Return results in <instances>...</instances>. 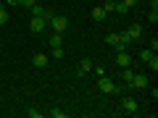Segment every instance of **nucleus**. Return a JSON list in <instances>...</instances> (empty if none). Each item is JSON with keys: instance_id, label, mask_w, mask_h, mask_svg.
Here are the masks:
<instances>
[{"instance_id": "nucleus-5", "label": "nucleus", "mask_w": 158, "mask_h": 118, "mask_svg": "<svg viewBox=\"0 0 158 118\" xmlns=\"http://www.w3.org/2000/svg\"><path fill=\"white\" fill-rule=\"evenodd\" d=\"M113 63H116L118 68H127V66H132V55H129L127 50H118V53H116V61H113Z\"/></svg>"}, {"instance_id": "nucleus-3", "label": "nucleus", "mask_w": 158, "mask_h": 118, "mask_svg": "<svg viewBox=\"0 0 158 118\" xmlns=\"http://www.w3.org/2000/svg\"><path fill=\"white\" fill-rule=\"evenodd\" d=\"M150 87V81H148L145 73H135L132 76V89H148Z\"/></svg>"}, {"instance_id": "nucleus-18", "label": "nucleus", "mask_w": 158, "mask_h": 118, "mask_svg": "<svg viewBox=\"0 0 158 118\" xmlns=\"http://www.w3.org/2000/svg\"><path fill=\"white\" fill-rule=\"evenodd\" d=\"M3 24H8V11H6V6H0V26Z\"/></svg>"}, {"instance_id": "nucleus-26", "label": "nucleus", "mask_w": 158, "mask_h": 118, "mask_svg": "<svg viewBox=\"0 0 158 118\" xmlns=\"http://www.w3.org/2000/svg\"><path fill=\"white\" fill-rule=\"evenodd\" d=\"M148 47H150V50H153V53H156V50H158V39H156V37H153V39H150V45H148Z\"/></svg>"}, {"instance_id": "nucleus-15", "label": "nucleus", "mask_w": 158, "mask_h": 118, "mask_svg": "<svg viewBox=\"0 0 158 118\" xmlns=\"http://www.w3.org/2000/svg\"><path fill=\"white\" fill-rule=\"evenodd\" d=\"M113 11H116V13H121V16H124V13H129V8H127L124 3H121V0H116V3H113Z\"/></svg>"}, {"instance_id": "nucleus-21", "label": "nucleus", "mask_w": 158, "mask_h": 118, "mask_svg": "<svg viewBox=\"0 0 158 118\" xmlns=\"http://www.w3.org/2000/svg\"><path fill=\"white\" fill-rule=\"evenodd\" d=\"M148 68H153V71H158V58H156V55H153L150 61H148Z\"/></svg>"}, {"instance_id": "nucleus-19", "label": "nucleus", "mask_w": 158, "mask_h": 118, "mask_svg": "<svg viewBox=\"0 0 158 118\" xmlns=\"http://www.w3.org/2000/svg\"><path fill=\"white\" fill-rule=\"evenodd\" d=\"M113 3H116V0H106V3H103V11H106V13H113Z\"/></svg>"}, {"instance_id": "nucleus-2", "label": "nucleus", "mask_w": 158, "mask_h": 118, "mask_svg": "<svg viewBox=\"0 0 158 118\" xmlns=\"http://www.w3.org/2000/svg\"><path fill=\"white\" fill-rule=\"evenodd\" d=\"M48 26L53 29V32H58V34H63L69 29V18L66 16H61V13H53V18L48 21Z\"/></svg>"}, {"instance_id": "nucleus-16", "label": "nucleus", "mask_w": 158, "mask_h": 118, "mask_svg": "<svg viewBox=\"0 0 158 118\" xmlns=\"http://www.w3.org/2000/svg\"><path fill=\"white\" fill-rule=\"evenodd\" d=\"M61 45H63L61 34H58V32H53V37H50V47H61Z\"/></svg>"}, {"instance_id": "nucleus-14", "label": "nucleus", "mask_w": 158, "mask_h": 118, "mask_svg": "<svg viewBox=\"0 0 158 118\" xmlns=\"http://www.w3.org/2000/svg\"><path fill=\"white\" fill-rule=\"evenodd\" d=\"M106 42H108L111 47H116V45H118V32H111V34H106Z\"/></svg>"}, {"instance_id": "nucleus-27", "label": "nucleus", "mask_w": 158, "mask_h": 118, "mask_svg": "<svg viewBox=\"0 0 158 118\" xmlns=\"http://www.w3.org/2000/svg\"><path fill=\"white\" fill-rule=\"evenodd\" d=\"M8 3H13V6H19V3H21V0H8Z\"/></svg>"}, {"instance_id": "nucleus-12", "label": "nucleus", "mask_w": 158, "mask_h": 118, "mask_svg": "<svg viewBox=\"0 0 158 118\" xmlns=\"http://www.w3.org/2000/svg\"><path fill=\"white\" fill-rule=\"evenodd\" d=\"M148 18H150L153 26L158 24V0H153V8H150V13H148Z\"/></svg>"}, {"instance_id": "nucleus-7", "label": "nucleus", "mask_w": 158, "mask_h": 118, "mask_svg": "<svg viewBox=\"0 0 158 118\" xmlns=\"http://www.w3.org/2000/svg\"><path fill=\"white\" fill-rule=\"evenodd\" d=\"M121 110L135 116V113H137V100H132V97H124V100H121Z\"/></svg>"}, {"instance_id": "nucleus-4", "label": "nucleus", "mask_w": 158, "mask_h": 118, "mask_svg": "<svg viewBox=\"0 0 158 118\" xmlns=\"http://www.w3.org/2000/svg\"><path fill=\"white\" fill-rule=\"evenodd\" d=\"M29 11H32V16H40V18H45V21H50V18H53V11H48V8L40 6V3H37V6H32Z\"/></svg>"}, {"instance_id": "nucleus-6", "label": "nucleus", "mask_w": 158, "mask_h": 118, "mask_svg": "<svg viewBox=\"0 0 158 118\" xmlns=\"http://www.w3.org/2000/svg\"><path fill=\"white\" fill-rule=\"evenodd\" d=\"M127 37H129V42H140L142 39V26L140 24H132V26L127 29Z\"/></svg>"}, {"instance_id": "nucleus-22", "label": "nucleus", "mask_w": 158, "mask_h": 118, "mask_svg": "<svg viewBox=\"0 0 158 118\" xmlns=\"http://www.w3.org/2000/svg\"><path fill=\"white\" fill-rule=\"evenodd\" d=\"M27 116H29V118H42V113H40V110H34V108H29V110H27Z\"/></svg>"}, {"instance_id": "nucleus-11", "label": "nucleus", "mask_w": 158, "mask_h": 118, "mask_svg": "<svg viewBox=\"0 0 158 118\" xmlns=\"http://www.w3.org/2000/svg\"><path fill=\"white\" fill-rule=\"evenodd\" d=\"M77 71H79V73H90V71H92V61H90V58H82Z\"/></svg>"}, {"instance_id": "nucleus-9", "label": "nucleus", "mask_w": 158, "mask_h": 118, "mask_svg": "<svg viewBox=\"0 0 158 118\" xmlns=\"http://www.w3.org/2000/svg\"><path fill=\"white\" fill-rule=\"evenodd\" d=\"M90 16H92V21H95V24H103V21H106V16H108V13L103 11L100 6H95V8L90 11Z\"/></svg>"}, {"instance_id": "nucleus-24", "label": "nucleus", "mask_w": 158, "mask_h": 118, "mask_svg": "<svg viewBox=\"0 0 158 118\" xmlns=\"http://www.w3.org/2000/svg\"><path fill=\"white\" fill-rule=\"evenodd\" d=\"M19 6H27V8H32V6H37V0H21Z\"/></svg>"}, {"instance_id": "nucleus-13", "label": "nucleus", "mask_w": 158, "mask_h": 118, "mask_svg": "<svg viewBox=\"0 0 158 118\" xmlns=\"http://www.w3.org/2000/svg\"><path fill=\"white\" fill-rule=\"evenodd\" d=\"M132 76H135V71H132L129 66H127V68H121V79H124V81H127L129 87H132Z\"/></svg>"}, {"instance_id": "nucleus-8", "label": "nucleus", "mask_w": 158, "mask_h": 118, "mask_svg": "<svg viewBox=\"0 0 158 118\" xmlns=\"http://www.w3.org/2000/svg\"><path fill=\"white\" fill-rule=\"evenodd\" d=\"M45 26H48V21H45V18H40V16H32V21H29V29H32V32H42Z\"/></svg>"}, {"instance_id": "nucleus-23", "label": "nucleus", "mask_w": 158, "mask_h": 118, "mask_svg": "<svg viewBox=\"0 0 158 118\" xmlns=\"http://www.w3.org/2000/svg\"><path fill=\"white\" fill-rule=\"evenodd\" d=\"M53 58H63V47H53Z\"/></svg>"}, {"instance_id": "nucleus-1", "label": "nucleus", "mask_w": 158, "mask_h": 118, "mask_svg": "<svg viewBox=\"0 0 158 118\" xmlns=\"http://www.w3.org/2000/svg\"><path fill=\"white\" fill-rule=\"evenodd\" d=\"M98 89L103 92V95H118V84L116 81H113L111 76H108V73H103V76H98Z\"/></svg>"}, {"instance_id": "nucleus-20", "label": "nucleus", "mask_w": 158, "mask_h": 118, "mask_svg": "<svg viewBox=\"0 0 158 118\" xmlns=\"http://www.w3.org/2000/svg\"><path fill=\"white\" fill-rule=\"evenodd\" d=\"M50 116H53V118H66V113H63L61 108H53V110H50Z\"/></svg>"}, {"instance_id": "nucleus-10", "label": "nucleus", "mask_w": 158, "mask_h": 118, "mask_svg": "<svg viewBox=\"0 0 158 118\" xmlns=\"http://www.w3.org/2000/svg\"><path fill=\"white\" fill-rule=\"evenodd\" d=\"M32 66L34 68H45L48 66V55H45V53H37V55L32 58Z\"/></svg>"}, {"instance_id": "nucleus-17", "label": "nucleus", "mask_w": 158, "mask_h": 118, "mask_svg": "<svg viewBox=\"0 0 158 118\" xmlns=\"http://www.w3.org/2000/svg\"><path fill=\"white\" fill-rule=\"evenodd\" d=\"M153 55H156V53H153V50H150V47H145V50H142V53H140V61H142V63H148V61H150V58H153Z\"/></svg>"}, {"instance_id": "nucleus-25", "label": "nucleus", "mask_w": 158, "mask_h": 118, "mask_svg": "<svg viewBox=\"0 0 158 118\" xmlns=\"http://www.w3.org/2000/svg\"><path fill=\"white\" fill-rule=\"evenodd\" d=\"M121 3H124V6H127V8H129V11H132V8H135V6H137V0H121Z\"/></svg>"}]
</instances>
